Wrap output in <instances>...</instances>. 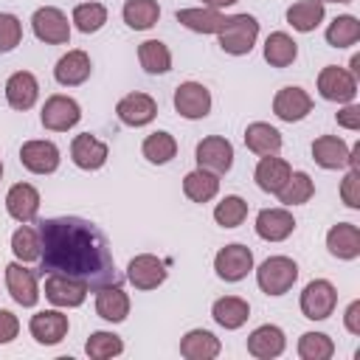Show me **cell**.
<instances>
[{
    "label": "cell",
    "instance_id": "obj_8",
    "mask_svg": "<svg viewBox=\"0 0 360 360\" xmlns=\"http://www.w3.org/2000/svg\"><path fill=\"white\" fill-rule=\"evenodd\" d=\"M79 118H82V107L76 104V98L62 96V93H56V96L45 98L42 112H39L42 127H45V129H51V132H68L70 127H76V124H79Z\"/></svg>",
    "mask_w": 360,
    "mask_h": 360
},
{
    "label": "cell",
    "instance_id": "obj_25",
    "mask_svg": "<svg viewBox=\"0 0 360 360\" xmlns=\"http://www.w3.org/2000/svg\"><path fill=\"white\" fill-rule=\"evenodd\" d=\"M96 312L110 323H121L129 315V295L121 290V284H104L96 290Z\"/></svg>",
    "mask_w": 360,
    "mask_h": 360
},
{
    "label": "cell",
    "instance_id": "obj_47",
    "mask_svg": "<svg viewBox=\"0 0 360 360\" xmlns=\"http://www.w3.org/2000/svg\"><path fill=\"white\" fill-rule=\"evenodd\" d=\"M20 332V318L11 309H0V343H11Z\"/></svg>",
    "mask_w": 360,
    "mask_h": 360
},
{
    "label": "cell",
    "instance_id": "obj_19",
    "mask_svg": "<svg viewBox=\"0 0 360 360\" xmlns=\"http://www.w3.org/2000/svg\"><path fill=\"white\" fill-rule=\"evenodd\" d=\"M309 110H312L309 93L301 90V87H292V84H290V87H281V90L276 93V98H273V112H276L281 121H287V124L307 118Z\"/></svg>",
    "mask_w": 360,
    "mask_h": 360
},
{
    "label": "cell",
    "instance_id": "obj_33",
    "mask_svg": "<svg viewBox=\"0 0 360 360\" xmlns=\"http://www.w3.org/2000/svg\"><path fill=\"white\" fill-rule=\"evenodd\" d=\"M323 14H326L323 11V3H318V0H298V3H292L287 8V22L295 31L309 34V31H315L323 22Z\"/></svg>",
    "mask_w": 360,
    "mask_h": 360
},
{
    "label": "cell",
    "instance_id": "obj_20",
    "mask_svg": "<svg viewBox=\"0 0 360 360\" xmlns=\"http://www.w3.org/2000/svg\"><path fill=\"white\" fill-rule=\"evenodd\" d=\"M6 211L17 222H34L39 214V191L31 183H14L6 194Z\"/></svg>",
    "mask_w": 360,
    "mask_h": 360
},
{
    "label": "cell",
    "instance_id": "obj_54",
    "mask_svg": "<svg viewBox=\"0 0 360 360\" xmlns=\"http://www.w3.org/2000/svg\"><path fill=\"white\" fill-rule=\"evenodd\" d=\"M0 177H3V160H0Z\"/></svg>",
    "mask_w": 360,
    "mask_h": 360
},
{
    "label": "cell",
    "instance_id": "obj_4",
    "mask_svg": "<svg viewBox=\"0 0 360 360\" xmlns=\"http://www.w3.org/2000/svg\"><path fill=\"white\" fill-rule=\"evenodd\" d=\"M335 304H338V290L326 278L309 281L301 292V301H298L304 318H309V321H326L335 312Z\"/></svg>",
    "mask_w": 360,
    "mask_h": 360
},
{
    "label": "cell",
    "instance_id": "obj_53",
    "mask_svg": "<svg viewBox=\"0 0 360 360\" xmlns=\"http://www.w3.org/2000/svg\"><path fill=\"white\" fill-rule=\"evenodd\" d=\"M318 3H323V6H326V3H352V0H318Z\"/></svg>",
    "mask_w": 360,
    "mask_h": 360
},
{
    "label": "cell",
    "instance_id": "obj_32",
    "mask_svg": "<svg viewBox=\"0 0 360 360\" xmlns=\"http://www.w3.org/2000/svg\"><path fill=\"white\" fill-rule=\"evenodd\" d=\"M183 194L191 202H208L219 194V177L205 169H194L183 177Z\"/></svg>",
    "mask_w": 360,
    "mask_h": 360
},
{
    "label": "cell",
    "instance_id": "obj_3",
    "mask_svg": "<svg viewBox=\"0 0 360 360\" xmlns=\"http://www.w3.org/2000/svg\"><path fill=\"white\" fill-rule=\"evenodd\" d=\"M298 278V264L290 256H270L256 270V284L264 295H284Z\"/></svg>",
    "mask_w": 360,
    "mask_h": 360
},
{
    "label": "cell",
    "instance_id": "obj_7",
    "mask_svg": "<svg viewBox=\"0 0 360 360\" xmlns=\"http://www.w3.org/2000/svg\"><path fill=\"white\" fill-rule=\"evenodd\" d=\"M31 28H34V37L45 45H65L70 39V22L65 11H59L56 6L37 8L31 17Z\"/></svg>",
    "mask_w": 360,
    "mask_h": 360
},
{
    "label": "cell",
    "instance_id": "obj_39",
    "mask_svg": "<svg viewBox=\"0 0 360 360\" xmlns=\"http://www.w3.org/2000/svg\"><path fill=\"white\" fill-rule=\"evenodd\" d=\"M141 152H143V158L149 160V163H169L174 155H177V141H174V135L172 132H152V135H146L143 138V146H141Z\"/></svg>",
    "mask_w": 360,
    "mask_h": 360
},
{
    "label": "cell",
    "instance_id": "obj_50",
    "mask_svg": "<svg viewBox=\"0 0 360 360\" xmlns=\"http://www.w3.org/2000/svg\"><path fill=\"white\" fill-rule=\"evenodd\" d=\"M349 169H354V172H360V143H354L352 149H349V163H346Z\"/></svg>",
    "mask_w": 360,
    "mask_h": 360
},
{
    "label": "cell",
    "instance_id": "obj_2",
    "mask_svg": "<svg viewBox=\"0 0 360 360\" xmlns=\"http://www.w3.org/2000/svg\"><path fill=\"white\" fill-rule=\"evenodd\" d=\"M219 48L231 56H245L253 51L256 37H259V20L253 14H233L225 17V25L217 31Z\"/></svg>",
    "mask_w": 360,
    "mask_h": 360
},
{
    "label": "cell",
    "instance_id": "obj_28",
    "mask_svg": "<svg viewBox=\"0 0 360 360\" xmlns=\"http://www.w3.org/2000/svg\"><path fill=\"white\" fill-rule=\"evenodd\" d=\"M222 352V343L208 329H191L180 340V354L186 360H214Z\"/></svg>",
    "mask_w": 360,
    "mask_h": 360
},
{
    "label": "cell",
    "instance_id": "obj_9",
    "mask_svg": "<svg viewBox=\"0 0 360 360\" xmlns=\"http://www.w3.org/2000/svg\"><path fill=\"white\" fill-rule=\"evenodd\" d=\"M87 284L62 273H45V298L59 307V309H70V307H82L87 298Z\"/></svg>",
    "mask_w": 360,
    "mask_h": 360
},
{
    "label": "cell",
    "instance_id": "obj_49",
    "mask_svg": "<svg viewBox=\"0 0 360 360\" xmlns=\"http://www.w3.org/2000/svg\"><path fill=\"white\" fill-rule=\"evenodd\" d=\"M343 326L352 332V335H360V301H352L346 307V315H343Z\"/></svg>",
    "mask_w": 360,
    "mask_h": 360
},
{
    "label": "cell",
    "instance_id": "obj_24",
    "mask_svg": "<svg viewBox=\"0 0 360 360\" xmlns=\"http://www.w3.org/2000/svg\"><path fill=\"white\" fill-rule=\"evenodd\" d=\"M290 174H292L290 163L284 158H278V155H262L259 163H256V172H253L256 186L262 191H267V194H278Z\"/></svg>",
    "mask_w": 360,
    "mask_h": 360
},
{
    "label": "cell",
    "instance_id": "obj_1",
    "mask_svg": "<svg viewBox=\"0 0 360 360\" xmlns=\"http://www.w3.org/2000/svg\"><path fill=\"white\" fill-rule=\"evenodd\" d=\"M42 273H62L87 287L118 284L115 259L107 236L82 217H53L39 225Z\"/></svg>",
    "mask_w": 360,
    "mask_h": 360
},
{
    "label": "cell",
    "instance_id": "obj_12",
    "mask_svg": "<svg viewBox=\"0 0 360 360\" xmlns=\"http://www.w3.org/2000/svg\"><path fill=\"white\" fill-rule=\"evenodd\" d=\"M174 110L183 118H188V121L205 118L211 112V93H208V87L200 84V82H183L174 90Z\"/></svg>",
    "mask_w": 360,
    "mask_h": 360
},
{
    "label": "cell",
    "instance_id": "obj_45",
    "mask_svg": "<svg viewBox=\"0 0 360 360\" xmlns=\"http://www.w3.org/2000/svg\"><path fill=\"white\" fill-rule=\"evenodd\" d=\"M22 39V22L14 14H0V53H8Z\"/></svg>",
    "mask_w": 360,
    "mask_h": 360
},
{
    "label": "cell",
    "instance_id": "obj_35",
    "mask_svg": "<svg viewBox=\"0 0 360 360\" xmlns=\"http://www.w3.org/2000/svg\"><path fill=\"white\" fill-rule=\"evenodd\" d=\"M138 62L146 73L158 76V73H169L172 70V51L166 48V42L160 39H146L138 45Z\"/></svg>",
    "mask_w": 360,
    "mask_h": 360
},
{
    "label": "cell",
    "instance_id": "obj_37",
    "mask_svg": "<svg viewBox=\"0 0 360 360\" xmlns=\"http://www.w3.org/2000/svg\"><path fill=\"white\" fill-rule=\"evenodd\" d=\"M121 14H124V22H127L129 28L146 31V28H152V25L158 22L160 6H158V0H127Z\"/></svg>",
    "mask_w": 360,
    "mask_h": 360
},
{
    "label": "cell",
    "instance_id": "obj_36",
    "mask_svg": "<svg viewBox=\"0 0 360 360\" xmlns=\"http://www.w3.org/2000/svg\"><path fill=\"white\" fill-rule=\"evenodd\" d=\"M312 194H315V183H312V177H309L307 172H292V174L287 177V183L281 186L278 200H281L284 208H292V205H304V202H309Z\"/></svg>",
    "mask_w": 360,
    "mask_h": 360
},
{
    "label": "cell",
    "instance_id": "obj_13",
    "mask_svg": "<svg viewBox=\"0 0 360 360\" xmlns=\"http://www.w3.org/2000/svg\"><path fill=\"white\" fill-rule=\"evenodd\" d=\"M6 287H8V295H11L20 307H34V304L39 301L37 273H34L31 267H25L22 262L6 264Z\"/></svg>",
    "mask_w": 360,
    "mask_h": 360
},
{
    "label": "cell",
    "instance_id": "obj_5",
    "mask_svg": "<svg viewBox=\"0 0 360 360\" xmlns=\"http://www.w3.org/2000/svg\"><path fill=\"white\" fill-rule=\"evenodd\" d=\"M318 93L326 101H338V104H349L357 96V76L346 68L338 65H326L318 73Z\"/></svg>",
    "mask_w": 360,
    "mask_h": 360
},
{
    "label": "cell",
    "instance_id": "obj_26",
    "mask_svg": "<svg viewBox=\"0 0 360 360\" xmlns=\"http://www.w3.org/2000/svg\"><path fill=\"white\" fill-rule=\"evenodd\" d=\"M326 248L338 259H357L360 256V228L354 222H338L326 233Z\"/></svg>",
    "mask_w": 360,
    "mask_h": 360
},
{
    "label": "cell",
    "instance_id": "obj_41",
    "mask_svg": "<svg viewBox=\"0 0 360 360\" xmlns=\"http://www.w3.org/2000/svg\"><path fill=\"white\" fill-rule=\"evenodd\" d=\"M335 354V343L323 332H304L298 338V357L301 360H329Z\"/></svg>",
    "mask_w": 360,
    "mask_h": 360
},
{
    "label": "cell",
    "instance_id": "obj_46",
    "mask_svg": "<svg viewBox=\"0 0 360 360\" xmlns=\"http://www.w3.org/2000/svg\"><path fill=\"white\" fill-rule=\"evenodd\" d=\"M340 200L346 202V208H360V172H346V177L340 180Z\"/></svg>",
    "mask_w": 360,
    "mask_h": 360
},
{
    "label": "cell",
    "instance_id": "obj_10",
    "mask_svg": "<svg viewBox=\"0 0 360 360\" xmlns=\"http://www.w3.org/2000/svg\"><path fill=\"white\" fill-rule=\"evenodd\" d=\"M214 270L222 281H242L250 270H253V250L248 245H225L217 256H214Z\"/></svg>",
    "mask_w": 360,
    "mask_h": 360
},
{
    "label": "cell",
    "instance_id": "obj_27",
    "mask_svg": "<svg viewBox=\"0 0 360 360\" xmlns=\"http://www.w3.org/2000/svg\"><path fill=\"white\" fill-rule=\"evenodd\" d=\"M312 160L321 169H343L349 163V143L338 135H321L312 141Z\"/></svg>",
    "mask_w": 360,
    "mask_h": 360
},
{
    "label": "cell",
    "instance_id": "obj_40",
    "mask_svg": "<svg viewBox=\"0 0 360 360\" xmlns=\"http://www.w3.org/2000/svg\"><path fill=\"white\" fill-rule=\"evenodd\" d=\"M360 39V20L352 17V14H340L329 22L326 28V42L332 48H349Z\"/></svg>",
    "mask_w": 360,
    "mask_h": 360
},
{
    "label": "cell",
    "instance_id": "obj_18",
    "mask_svg": "<svg viewBox=\"0 0 360 360\" xmlns=\"http://www.w3.org/2000/svg\"><path fill=\"white\" fill-rule=\"evenodd\" d=\"M295 231V219L287 208H262L256 214V233L264 242H284Z\"/></svg>",
    "mask_w": 360,
    "mask_h": 360
},
{
    "label": "cell",
    "instance_id": "obj_43",
    "mask_svg": "<svg viewBox=\"0 0 360 360\" xmlns=\"http://www.w3.org/2000/svg\"><path fill=\"white\" fill-rule=\"evenodd\" d=\"M84 352L93 360H110V357H118L124 352V340L112 332H93L84 343Z\"/></svg>",
    "mask_w": 360,
    "mask_h": 360
},
{
    "label": "cell",
    "instance_id": "obj_21",
    "mask_svg": "<svg viewBox=\"0 0 360 360\" xmlns=\"http://www.w3.org/2000/svg\"><path fill=\"white\" fill-rule=\"evenodd\" d=\"M284 346H287V338L273 323H262L248 335V354H253L256 360H273L284 352Z\"/></svg>",
    "mask_w": 360,
    "mask_h": 360
},
{
    "label": "cell",
    "instance_id": "obj_14",
    "mask_svg": "<svg viewBox=\"0 0 360 360\" xmlns=\"http://www.w3.org/2000/svg\"><path fill=\"white\" fill-rule=\"evenodd\" d=\"M68 315L65 312H59V309H39V312H34L31 315V321H28V332H31V338L37 340V343H42V346H56L65 335H68Z\"/></svg>",
    "mask_w": 360,
    "mask_h": 360
},
{
    "label": "cell",
    "instance_id": "obj_42",
    "mask_svg": "<svg viewBox=\"0 0 360 360\" xmlns=\"http://www.w3.org/2000/svg\"><path fill=\"white\" fill-rule=\"evenodd\" d=\"M245 217H248V202H245L239 194L222 197V200L217 202V208H214V219H217V225H222V228H236V225L245 222Z\"/></svg>",
    "mask_w": 360,
    "mask_h": 360
},
{
    "label": "cell",
    "instance_id": "obj_34",
    "mask_svg": "<svg viewBox=\"0 0 360 360\" xmlns=\"http://www.w3.org/2000/svg\"><path fill=\"white\" fill-rule=\"evenodd\" d=\"M298 56V42L284 34V31H273L267 39H264V59L273 65V68H287L292 65Z\"/></svg>",
    "mask_w": 360,
    "mask_h": 360
},
{
    "label": "cell",
    "instance_id": "obj_29",
    "mask_svg": "<svg viewBox=\"0 0 360 360\" xmlns=\"http://www.w3.org/2000/svg\"><path fill=\"white\" fill-rule=\"evenodd\" d=\"M211 318L222 329H239L250 318V304L245 298H239V295H222V298H217L211 304Z\"/></svg>",
    "mask_w": 360,
    "mask_h": 360
},
{
    "label": "cell",
    "instance_id": "obj_30",
    "mask_svg": "<svg viewBox=\"0 0 360 360\" xmlns=\"http://www.w3.org/2000/svg\"><path fill=\"white\" fill-rule=\"evenodd\" d=\"M174 17H177L180 25H186L188 31H197V34H217L225 25V14L219 8H208V6L180 8Z\"/></svg>",
    "mask_w": 360,
    "mask_h": 360
},
{
    "label": "cell",
    "instance_id": "obj_48",
    "mask_svg": "<svg viewBox=\"0 0 360 360\" xmlns=\"http://www.w3.org/2000/svg\"><path fill=\"white\" fill-rule=\"evenodd\" d=\"M338 127H343V129H352V132H357L360 129V107L357 104H343V110H338Z\"/></svg>",
    "mask_w": 360,
    "mask_h": 360
},
{
    "label": "cell",
    "instance_id": "obj_22",
    "mask_svg": "<svg viewBox=\"0 0 360 360\" xmlns=\"http://www.w3.org/2000/svg\"><path fill=\"white\" fill-rule=\"evenodd\" d=\"M90 70H93L90 56L76 48V51H68V53L56 62L53 79H56L62 87H79V84H84V82L90 79Z\"/></svg>",
    "mask_w": 360,
    "mask_h": 360
},
{
    "label": "cell",
    "instance_id": "obj_11",
    "mask_svg": "<svg viewBox=\"0 0 360 360\" xmlns=\"http://www.w3.org/2000/svg\"><path fill=\"white\" fill-rule=\"evenodd\" d=\"M166 276H169L166 264L152 253H138L127 264V281L135 290H155V287H160L166 281Z\"/></svg>",
    "mask_w": 360,
    "mask_h": 360
},
{
    "label": "cell",
    "instance_id": "obj_52",
    "mask_svg": "<svg viewBox=\"0 0 360 360\" xmlns=\"http://www.w3.org/2000/svg\"><path fill=\"white\" fill-rule=\"evenodd\" d=\"M352 73H354V76L360 73V56H357V53L352 56Z\"/></svg>",
    "mask_w": 360,
    "mask_h": 360
},
{
    "label": "cell",
    "instance_id": "obj_17",
    "mask_svg": "<svg viewBox=\"0 0 360 360\" xmlns=\"http://www.w3.org/2000/svg\"><path fill=\"white\" fill-rule=\"evenodd\" d=\"M107 155H110L107 143L98 141V138L90 135V132L76 135L73 143H70V158H73V163H76L79 169H84V172H96V169H101V166L107 163Z\"/></svg>",
    "mask_w": 360,
    "mask_h": 360
},
{
    "label": "cell",
    "instance_id": "obj_6",
    "mask_svg": "<svg viewBox=\"0 0 360 360\" xmlns=\"http://www.w3.org/2000/svg\"><path fill=\"white\" fill-rule=\"evenodd\" d=\"M194 158H197V169H205L219 177V174L231 172V166H233V146L222 135H208L197 143Z\"/></svg>",
    "mask_w": 360,
    "mask_h": 360
},
{
    "label": "cell",
    "instance_id": "obj_31",
    "mask_svg": "<svg viewBox=\"0 0 360 360\" xmlns=\"http://www.w3.org/2000/svg\"><path fill=\"white\" fill-rule=\"evenodd\" d=\"M245 146L253 152V155H278L281 149V132L264 121H253L248 124L245 129Z\"/></svg>",
    "mask_w": 360,
    "mask_h": 360
},
{
    "label": "cell",
    "instance_id": "obj_51",
    "mask_svg": "<svg viewBox=\"0 0 360 360\" xmlns=\"http://www.w3.org/2000/svg\"><path fill=\"white\" fill-rule=\"evenodd\" d=\"M233 3H239V0H202V6H208V8H225Z\"/></svg>",
    "mask_w": 360,
    "mask_h": 360
},
{
    "label": "cell",
    "instance_id": "obj_16",
    "mask_svg": "<svg viewBox=\"0 0 360 360\" xmlns=\"http://www.w3.org/2000/svg\"><path fill=\"white\" fill-rule=\"evenodd\" d=\"M115 115L127 127H146L158 115V101L149 93H127L115 104Z\"/></svg>",
    "mask_w": 360,
    "mask_h": 360
},
{
    "label": "cell",
    "instance_id": "obj_15",
    "mask_svg": "<svg viewBox=\"0 0 360 360\" xmlns=\"http://www.w3.org/2000/svg\"><path fill=\"white\" fill-rule=\"evenodd\" d=\"M59 149L53 141H25L20 149V163L34 174H53L59 169Z\"/></svg>",
    "mask_w": 360,
    "mask_h": 360
},
{
    "label": "cell",
    "instance_id": "obj_44",
    "mask_svg": "<svg viewBox=\"0 0 360 360\" xmlns=\"http://www.w3.org/2000/svg\"><path fill=\"white\" fill-rule=\"evenodd\" d=\"M70 22L82 31V34H96L104 22H107V8L101 3H79L73 8Z\"/></svg>",
    "mask_w": 360,
    "mask_h": 360
},
{
    "label": "cell",
    "instance_id": "obj_38",
    "mask_svg": "<svg viewBox=\"0 0 360 360\" xmlns=\"http://www.w3.org/2000/svg\"><path fill=\"white\" fill-rule=\"evenodd\" d=\"M11 250L20 262H39L42 253V239H39V228H31L28 222H22L14 233H11Z\"/></svg>",
    "mask_w": 360,
    "mask_h": 360
},
{
    "label": "cell",
    "instance_id": "obj_23",
    "mask_svg": "<svg viewBox=\"0 0 360 360\" xmlns=\"http://www.w3.org/2000/svg\"><path fill=\"white\" fill-rule=\"evenodd\" d=\"M39 98V82L28 70H17L6 82V101L14 110H31Z\"/></svg>",
    "mask_w": 360,
    "mask_h": 360
}]
</instances>
